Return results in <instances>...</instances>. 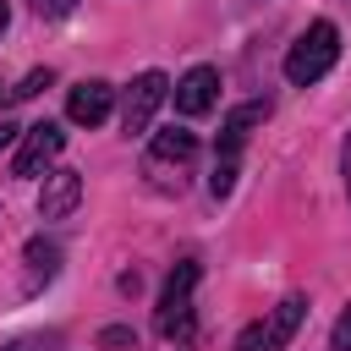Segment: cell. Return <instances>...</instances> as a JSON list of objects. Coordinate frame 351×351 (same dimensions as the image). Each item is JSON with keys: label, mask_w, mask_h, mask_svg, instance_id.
<instances>
[{"label": "cell", "mask_w": 351, "mask_h": 351, "mask_svg": "<svg viewBox=\"0 0 351 351\" xmlns=\"http://www.w3.org/2000/svg\"><path fill=\"white\" fill-rule=\"evenodd\" d=\"M197 258H176L165 291H159V307H154V324L170 346H192L197 340V313H192V291H197Z\"/></svg>", "instance_id": "6da1fadb"}, {"label": "cell", "mask_w": 351, "mask_h": 351, "mask_svg": "<svg viewBox=\"0 0 351 351\" xmlns=\"http://www.w3.org/2000/svg\"><path fill=\"white\" fill-rule=\"evenodd\" d=\"M335 60H340V27H335L329 16H318V22H307V33L285 49V82H291V88H307V82H318Z\"/></svg>", "instance_id": "7a4b0ae2"}, {"label": "cell", "mask_w": 351, "mask_h": 351, "mask_svg": "<svg viewBox=\"0 0 351 351\" xmlns=\"http://www.w3.org/2000/svg\"><path fill=\"white\" fill-rule=\"evenodd\" d=\"M165 99H170V77H165V71H143V77H132L126 104H121V126H126V137L148 132V121H154V110H159Z\"/></svg>", "instance_id": "3957f363"}, {"label": "cell", "mask_w": 351, "mask_h": 351, "mask_svg": "<svg viewBox=\"0 0 351 351\" xmlns=\"http://www.w3.org/2000/svg\"><path fill=\"white\" fill-rule=\"evenodd\" d=\"M60 148H66V132H60L55 121H38V126H27V132H22V143H16L11 176H22V181L44 176V170H49V159H55Z\"/></svg>", "instance_id": "277c9868"}, {"label": "cell", "mask_w": 351, "mask_h": 351, "mask_svg": "<svg viewBox=\"0 0 351 351\" xmlns=\"http://www.w3.org/2000/svg\"><path fill=\"white\" fill-rule=\"evenodd\" d=\"M170 99H176L181 115H208L214 99H219V71H214V66H192V71L170 88Z\"/></svg>", "instance_id": "5b68a950"}, {"label": "cell", "mask_w": 351, "mask_h": 351, "mask_svg": "<svg viewBox=\"0 0 351 351\" xmlns=\"http://www.w3.org/2000/svg\"><path fill=\"white\" fill-rule=\"evenodd\" d=\"M110 110H115V88H110L104 77L77 82L71 99H66V115H71L77 126H99V121H110Z\"/></svg>", "instance_id": "8992f818"}, {"label": "cell", "mask_w": 351, "mask_h": 351, "mask_svg": "<svg viewBox=\"0 0 351 351\" xmlns=\"http://www.w3.org/2000/svg\"><path fill=\"white\" fill-rule=\"evenodd\" d=\"M77 203H82V176H77V170H44L38 214H44V219H71Z\"/></svg>", "instance_id": "52a82bcc"}, {"label": "cell", "mask_w": 351, "mask_h": 351, "mask_svg": "<svg viewBox=\"0 0 351 351\" xmlns=\"http://www.w3.org/2000/svg\"><path fill=\"white\" fill-rule=\"evenodd\" d=\"M263 121H269V99L236 104V110L219 121V154H225V159H241V143H247V132H252V126H263Z\"/></svg>", "instance_id": "ba28073f"}, {"label": "cell", "mask_w": 351, "mask_h": 351, "mask_svg": "<svg viewBox=\"0 0 351 351\" xmlns=\"http://www.w3.org/2000/svg\"><path fill=\"white\" fill-rule=\"evenodd\" d=\"M22 263H27V269H22V291H27V296H38V291L60 274V247H55V241H44V236H33V241L22 247Z\"/></svg>", "instance_id": "9c48e42d"}, {"label": "cell", "mask_w": 351, "mask_h": 351, "mask_svg": "<svg viewBox=\"0 0 351 351\" xmlns=\"http://www.w3.org/2000/svg\"><path fill=\"white\" fill-rule=\"evenodd\" d=\"M302 318H307V296H285V302L269 313V324H263V351H285L291 335L302 329Z\"/></svg>", "instance_id": "30bf717a"}, {"label": "cell", "mask_w": 351, "mask_h": 351, "mask_svg": "<svg viewBox=\"0 0 351 351\" xmlns=\"http://www.w3.org/2000/svg\"><path fill=\"white\" fill-rule=\"evenodd\" d=\"M192 154H197V137L192 132H176V126L170 132H154V143H148V159L154 165H186Z\"/></svg>", "instance_id": "8fae6325"}, {"label": "cell", "mask_w": 351, "mask_h": 351, "mask_svg": "<svg viewBox=\"0 0 351 351\" xmlns=\"http://www.w3.org/2000/svg\"><path fill=\"white\" fill-rule=\"evenodd\" d=\"M0 351H60V335L44 329V335H22V340H5Z\"/></svg>", "instance_id": "7c38bea8"}, {"label": "cell", "mask_w": 351, "mask_h": 351, "mask_svg": "<svg viewBox=\"0 0 351 351\" xmlns=\"http://www.w3.org/2000/svg\"><path fill=\"white\" fill-rule=\"evenodd\" d=\"M230 186H236V159L219 154V165H214V176H208V192H214V197H230Z\"/></svg>", "instance_id": "4fadbf2b"}, {"label": "cell", "mask_w": 351, "mask_h": 351, "mask_svg": "<svg viewBox=\"0 0 351 351\" xmlns=\"http://www.w3.org/2000/svg\"><path fill=\"white\" fill-rule=\"evenodd\" d=\"M49 82H55V71H49V66H44V71H27V77L11 88V99H33V93H44Z\"/></svg>", "instance_id": "5bb4252c"}, {"label": "cell", "mask_w": 351, "mask_h": 351, "mask_svg": "<svg viewBox=\"0 0 351 351\" xmlns=\"http://www.w3.org/2000/svg\"><path fill=\"white\" fill-rule=\"evenodd\" d=\"M329 346H335V351H351V307L335 318V329H329Z\"/></svg>", "instance_id": "9a60e30c"}, {"label": "cell", "mask_w": 351, "mask_h": 351, "mask_svg": "<svg viewBox=\"0 0 351 351\" xmlns=\"http://www.w3.org/2000/svg\"><path fill=\"white\" fill-rule=\"evenodd\" d=\"M230 351H263V324H247L241 335H236V346Z\"/></svg>", "instance_id": "2e32d148"}, {"label": "cell", "mask_w": 351, "mask_h": 351, "mask_svg": "<svg viewBox=\"0 0 351 351\" xmlns=\"http://www.w3.org/2000/svg\"><path fill=\"white\" fill-rule=\"evenodd\" d=\"M71 5H77V0H33V11H38V16H66Z\"/></svg>", "instance_id": "e0dca14e"}, {"label": "cell", "mask_w": 351, "mask_h": 351, "mask_svg": "<svg viewBox=\"0 0 351 351\" xmlns=\"http://www.w3.org/2000/svg\"><path fill=\"white\" fill-rule=\"evenodd\" d=\"M99 340H104V346H132V329H104Z\"/></svg>", "instance_id": "ac0fdd59"}, {"label": "cell", "mask_w": 351, "mask_h": 351, "mask_svg": "<svg viewBox=\"0 0 351 351\" xmlns=\"http://www.w3.org/2000/svg\"><path fill=\"white\" fill-rule=\"evenodd\" d=\"M16 132H22V126H11V121H0V148H5V143H16Z\"/></svg>", "instance_id": "d6986e66"}, {"label": "cell", "mask_w": 351, "mask_h": 351, "mask_svg": "<svg viewBox=\"0 0 351 351\" xmlns=\"http://www.w3.org/2000/svg\"><path fill=\"white\" fill-rule=\"evenodd\" d=\"M5 22H11V5H5V0H0V33H5Z\"/></svg>", "instance_id": "ffe728a7"}, {"label": "cell", "mask_w": 351, "mask_h": 351, "mask_svg": "<svg viewBox=\"0 0 351 351\" xmlns=\"http://www.w3.org/2000/svg\"><path fill=\"white\" fill-rule=\"evenodd\" d=\"M0 93H5V88H0Z\"/></svg>", "instance_id": "44dd1931"}]
</instances>
